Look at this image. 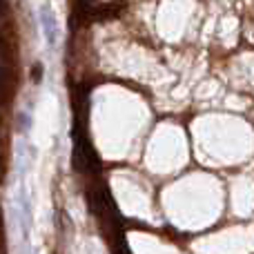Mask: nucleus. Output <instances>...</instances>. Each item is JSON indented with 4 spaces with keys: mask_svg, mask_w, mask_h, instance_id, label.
<instances>
[{
    "mask_svg": "<svg viewBox=\"0 0 254 254\" xmlns=\"http://www.w3.org/2000/svg\"><path fill=\"white\" fill-rule=\"evenodd\" d=\"M40 25H43V34H45L47 45L54 47L56 40H58V22H56V16H54L47 7L40 9Z\"/></svg>",
    "mask_w": 254,
    "mask_h": 254,
    "instance_id": "obj_1",
    "label": "nucleus"
}]
</instances>
